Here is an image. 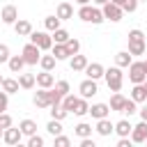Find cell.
I'll use <instances>...</instances> for the list:
<instances>
[{"label":"cell","instance_id":"1","mask_svg":"<svg viewBox=\"0 0 147 147\" xmlns=\"http://www.w3.org/2000/svg\"><path fill=\"white\" fill-rule=\"evenodd\" d=\"M78 18L85 21V23H94V25H99V23L106 21V18H103V11H101L99 7H90V5H80Z\"/></svg>","mask_w":147,"mask_h":147},{"label":"cell","instance_id":"2","mask_svg":"<svg viewBox=\"0 0 147 147\" xmlns=\"http://www.w3.org/2000/svg\"><path fill=\"white\" fill-rule=\"evenodd\" d=\"M145 34H142V30H138V28H133V30H129V53L131 55H142L145 53Z\"/></svg>","mask_w":147,"mask_h":147},{"label":"cell","instance_id":"3","mask_svg":"<svg viewBox=\"0 0 147 147\" xmlns=\"http://www.w3.org/2000/svg\"><path fill=\"white\" fill-rule=\"evenodd\" d=\"M103 76H106V83H108V90L110 92H119L122 90V83H124V74H122V67H110V69H106L103 71Z\"/></svg>","mask_w":147,"mask_h":147},{"label":"cell","instance_id":"4","mask_svg":"<svg viewBox=\"0 0 147 147\" xmlns=\"http://www.w3.org/2000/svg\"><path fill=\"white\" fill-rule=\"evenodd\" d=\"M28 37H30V41H32L34 46H39L41 51H51V46H53V37H51L48 32H44V30H32Z\"/></svg>","mask_w":147,"mask_h":147},{"label":"cell","instance_id":"5","mask_svg":"<svg viewBox=\"0 0 147 147\" xmlns=\"http://www.w3.org/2000/svg\"><path fill=\"white\" fill-rule=\"evenodd\" d=\"M101 11H103V18H106V21H110V23H117V21H122V16H124L122 7L113 5L110 0H108L106 5H101Z\"/></svg>","mask_w":147,"mask_h":147},{"label":"cell","instance_id":"6","mask_svg":"<svg viewBox=\"0 0 147 147\" xmlns=\"http://www.w3.org/2000/svg\"><path fill=\"white\" fill-rule=\"evenodd\" d=\"M21 55H23L25 64H37V62H39V57H41V48H39V46H34V44L30 41V44H25V46H23Z\"/></svg>","mask_w":147,"mask_h":147},{"label":"cell","instance_id":"7","mask_svg":"<svg viewBox=\"0 0 147 147\" xmlns=\"http://www.w3.org/2000/svg\"><path fill=\"white\" fill-rule=\"evenodd\" d=\"M145 78H147V74H145L142 62H131V64H129V80L136 85V83H142Z\"/></svg>","mask_w":147,"mask_h":147},{"label":"cell","instance_id":"8","mask_svg":"<svg viewBox=\"0 0 147 147\" xmlns=\"http://www.w3.org/2000/svg\"><path fill=\"white\" fill-rule=\"evenodd\" d=\"M131 142H138V145H142L145 140H147V122L145 119H140V124H136L133 129H131Z\"/></svg>","mask_w":147,"mask_h":147},{"label":"cell","instance_id":"9","mask_svg":"<svg viewBox=\"0 0 147 147\" xmlns=\"http://www.w3.org/2000/svg\"><path fill=\"white\" fill-rule=\"evenodd\" d=\"M78 92H80V96H83V99H92V96L99 92V87H96V80H92V78H85V80L78 85Z\"/></svg>","mask_w":147,"mask_h":147},{"label":"cell","instance_id":"10","mask_svg":"<svg viewBox=\"0 0 147 147\" xmlns=\"http://www.w3.org/2000/svg\"><path fill=\"white\" fill-rule=\"evenodd\" d=\"M2 140H5L7 145H18V142L23 140V133H21V129H14V124H11L9 129L2 131Z\"/></svg>","mask_w":147,"mask_h":147},{"label":"cell","instance_id":"11","mask_svg":"<svg viewBox=\"0 0 147 147\" xmlns=\"http://www.w3.org/2000/svg\"><path fill=\"white\" fill-rule=\"evenodd\" d=\"M0 18H2V23H5V25H14V23H16V18H18V9H16L14 5H7V7H2Z\"/></svg>","mask_w":147,"mask_h":147},{"label":"cell","instance_id":"12","mask_svg":"<svg viewBox=\"0 0 147 147\" xmlns=\"http://www.w3.org/2000/svg\"><path fill=\"white\" fill-rule=\"evenodd\" d=\"M83 71H85V76H87V78L99 80V78H103V71H106V69H103V64H99V62H92V64L87 62V67H85Z\"/></svg>","mask_w":147,"mask_h":147},{"label":"cell","instance_id":"13","mask_svg":"<svg viewBox=\"0 0 147 147\" xmlns=\"http://www.w3.org/2000/svg\"><path fill=\"white\" fill-rule=\"evenodd\" d=\"M32 103H34L37 108H51L48 90H46V87H39V92H34V96H32Z\"/></svg>","mask_w":147,"mask_h":147},{"label":"cell","instance_id":"14","mask_svg":"<svg viewBox=\"0 0 147 147\" xmlns=\"http://www.w3.org/2000/svg\"><path fill=\"white\" fill-rule=\"evenodd\" d=\"M55 16L60 21H67V18H74V5L71 2H60L57 9H55Z\"/></svg>","mask_w":147,"mask_h":147},{"label":"cell","instance_id":"15","mask_svg":"<svg viewBox=\"0 0 147 147\" xmlns=\"http://www.w3.org/2000/svg\"><path fill=\"white\" fill-rule=\"evenodd\" d=\"M87 113H90L94 119H101V117H108V113H110V106H108V103H92Z\"/></svg>","mask_w":147,"mask_h":147},{"label":"cell","instance_id":"16","mask_svg":"<svg viewBox=\"0 0 147 147\" xmlns=\"http://www.w3.org/2000/svg\"><path fill=\"white\" fill-rule=\"evenodd\" d=\"M94 129H96V133H99V136H103V138H106V136H110V133H113L115 124H113L108 117H101V119H96V126H94Z\"/></svg>","mask_w":147,"mask_h":147},{"label":"cell","instance_id":"17","mask_svg":"<svg viewBox=\"0 0 147 147\" xmlns=\"http://www.w3.org/2000/svg\"><path fill=\"white\" fill-rule=\"evenodd\" d=\"M14 32H16L18 37H28V34L32 32V23L25 21V18H16V23H14Z\"/></svg>","mask_w":147,"mask_h":147},{"label":"cell","instance_id":"18","mask_svg":"<svg viewBox=\"0 0 147 147\" xmlns=\"http://www.w3.org/2000/svg\"><path fill=\"white\" fill-rule=\"evenodd\" d=\"M34 83L39 85V87H53V83H55V76L51 74V71H41V74H37L34 76Z\"/></svg>","mask_w":147,"mask_h":147},{"label":"cell","instance_id":"19","mask_svg":"<svg viewBox=\"0 0 147 147\" xmlns=\"http://www.w3.org/2000/svg\"><path fill=\"white\" fill-rule=\"evenodd\" d=\"M7 64H9V71L11 74H21V69L25 67V60H23V55H9Z\"/></svg>","mask_w":147,"mask_h":147},{"label":"cell","instance_id":"20","mask_svg":"<svg viewBox=\"0 0 147 147\" xmlns=\"http://www.w3.org/2000/svg\"><path fill=\"white\" fill-rule=\"evenodd\" d=\"M69 67H71L74 71H83V69L87 67V57H85V55H80V53H76V55H71V57H69Z\"/></svg>","mask_w":147,"mask_h":147},{"label":"cell","instance_id":"21","mask_svg":"<svg viewBox=\"0 0 147 147\" xmlns=\"http://www.w3.org/2000/svg\"><path fill=\"white\" fill-rule=\"evenodd\" d=\"M51 53H53V57H55L57 62H60V60H69V57H71L64 44H53V46H51Z\"/></svg>","mask_w":147,"mask_h":147},{"label":"cell","instance_id":"22","mask_svg":"<svg viewBox=\"0 0 147 147\" xmlns=\"http://www.w3.org/2000/svg\"><path fill=\"white\" fill-rule=\"evenodd\" d=\"M131 99H133L136 103H145V101H147V92H145L142 83H136V85H133V90H131Z\"/></svg>","mask_w":147,"mask_h":147},{"label":"cell","instance_id":"23","mask_svg":"<svg viewBox=\"0 0 147 147\" xmlns=\"http://www.w3.org/2000/svg\"><path fill=\"white\" fill-rule=\"evenodd\" d=\"M131 129H133V124H131L129 119H119V122L115 124V129H113V131H115L119 138H124V136H129V133H131Z\"/></svg>","mask_w":147,"mask_h":147},{"label":"cell","instance_id":"24","mask_svg":"<svg viewBox=\"0 0 147 147\" xmlns=\"http://www.w3.org/2000/svg\"><path fill=\"white\" fill-rule=\"evenodd\" d=\"M131 62H133V55H131L129 51H119V53L115 55V64H117V67H122V69H124V67H129Z\"/></svg>","mask_w":147,"mask_h":147},{"label":"cell","instance_id":"25","mask_svg":"<svg viewBox=\"0 0 147 147\" xmlns=\"http://www.w3.org/2000/svg\"><path fill=\"white\" fill-rule=\"evenodd\" d=\"M124 101H126V96L124 94H119V92H115L113 96H110V110H117V113H122V108H124Z\"/></svg>","mask_w":147,"mask_h":147},{"label":"cell","instance_id":"26","mask_svg":"<svg viewBox=\"0 0 147 147\" xmlns=\"http://www.w3.org/2000/svg\"><path fill=\"white\" fill-rule=\"evenodd\" d=\"M18 129H21V133H23V136H28V138H30L32 133H37V122H34V119H23V122L18 124Z\"/></svg>","mask_w":147,"mask_h":147},{"label":"cell","instance_id":"27","mask_svg":"<svg viewBox=\"0 0 147 147\" xmlns=\"http://www.w3.org/2000/svg\"><path fill=\"white\" fill-rule=\"evenodd\" d=\"M87 110H90V103H87V99H83V96H78V101H76V106H74V115H78V117H83V115H87Z\"/></svg>","mask_w":147,"mask_h":147},{"label":"cell","instance_id":"28","mask_svg":"<svg viewBox=\"0 0 147 147\" xmlns=\"http://www.w3.org/2000/svg\"><path fill=\"white\" fill-rule=\"evenodd\" d=\"M55 62H57V60L53 57V53H51V55H41V57H39V64H41V69H44V71H53V69H55Z\"/></svg>","mask_w":147,"mask_h":147},{"label":"cell","instance_id":"29","mask_svg":"<svg viewBox=\"0 0 147 147\" xmlns=\"http://www.w3.org/2000/svg\"><path fill=\"white\" fill-rule=\"evenodd\" d=\"M18 87L32 90V87H34V76H32V74H21V76H18Z\"/></svg>","mask_w":147,"mask_h":147},{"label":"cell","instance_id":"30","mask_svg":"<svg viewBox=\"0 0 147 147\" xmlns=\"http://www.w3.org/2000/svg\"><path fill=\"white\" fill-rule=\"evenodd\" d=\"M7 94H16L18 92V80H14V78H2V85H0Z\"/></svg>","mask_w":147,"mask_h":147},{"label":"cell","instance_id":"31","mask_svg":"<svg viewBox=\"0 0 147 147\" xmlns=\"http://www.w3.org/2000/svg\"><path fill=\"white\" fill-rule=\"evenodd\" d=\"M51 37H53V44H64V41L69 39V32H67L64 28H57V30L51 32Z\"/></svg>","mask_w":147,"mask_h":147},{"label":"cell","instance_id":"32","mask_svg":"<svg viewBox=\"0 0 147 147\" xmlns=\"http://www.w3.org/2000/svg\"><path fill=\"white\" fill-rule=\"evenodd\" d=\"M76 101H78V96H74V94H69V92H67V94L62 96V101H60V103H62V108H64L67 113H71V110H74V106H76Z\"/></svg>","mask_w":147,"mask_h":147},{"label":"cell","instance_id":"33","mask_svg":"<svg viewBox=\"0 0 147 147\" xmlns=\"http://www.w3.org/2000/svg\"><path fill=\"white\" fill-rule=\"evenodd\" d=\"M67 115H69V113L62 108V103H53V106H51V117H53V119H60V122H62Z\"/></svg>","mask_w":147,"mask_h":147},{"label":"cell","instance_id":"34","mask_svg":"<svg viewBox=\"0 0 147 147\" xmlns=\"http://www.w3.org/2000/svg\"><path fill=\"white\" fill-rule=\"evenodd\" d=\"M46 131H48L51 136H57V133H62V122H60V119H53V117H51V122L46 124Z\"/></svg>","mask_w":147,"mask_h":147},{"label":"cell","instance_id":"35","mask_svg":"<svg viewBox=\"0 0 147 147\" xmlns=\"http://www.w3.org/2000/svg\"><path fill=\"white\" fill-rule=\"evenodd\" d=\"M76 136L78 138H87V136H92V126L90 124H85V122H80V124H76Z\"/></svg>","mask_w":147,"mask_h":147},{"label":"cell","instance_id":"36","mask_svg":"<svg viewBox=\"0 0 147 147\" xmlns=\"http://www.w3.org/2000/svg\"><path fill=\"white\" fill-rule=\"evenodd\" d=\"M44 28H46L48 32L57 30V28H60V18H57V16H46V18H44Z\"/></svg>","mask_w":147,"mask_h":147},{"label":"cell","instance_id":"37","mask_svg":"<svg viewBox=\"0 0 147 147\" xmlns=\"http://www.w3.org/2000/svg\"><path fill=\"white\" fill-rule=\"evenodd\" d=\"M64 46H67L69 55H76V53L80 51V41H78V39H74V37H69V39L64 41Z\"/></svg>","mask_w":147,"mask_h":147},{"label":"cell","instance_id":"38","mask_svg":"<svg viewBox=\"0 0 147 147\" xmlns=\"http://www.w3.org/2000/svg\"><path fill=\"white\" fill-rule=\"evenodd\" d=\"M122 113H124V115H129V117H131V115H136V113H138V103H136L133 99H126V101H124Z\"/></svg>","mask_w":147,"mask_h":147},{"label":"cell","instance_id":"39","mask_svg":"<svg viewBox=\"0 0 147 147\" xmlns=\"http://www.w3.org/2000/svg\"><path fill=\"white\" fill-rule=\"evenodd\" d=\"M53 90L60 92V94L64 96V94L69 92V83H67V80H55V83H53Z\"/></svg>","mask_w":147,"mask_h":147},{"label":"cell","instance_id":"40","mask_svg":"<svg viewBox=\"0 0 147 147\" xmlns=\"http://www.w3.org/2000/svg\"><path fill=\"white\" fill-rule=\"evenodd\" d=\"M11 124H14L11 115H7V110H5V113H0V129H9Z\"/></svg>","mask_w":147,"mask_h":147},{"label":"cell","instance_id":"41","mask_svg":"<svg viewBox=\"0 0 147 147\" xmlns=\"http://www.w3.org/2000/svg\"><path fill=\"white\" fill-rule=\"evenodd\" d=\"M28 147H44V138L37 136V133H32L30 140H28Z\"/></svg>","mask_w":147,"mask_h":147},{"label":"cell","instance_id":"42","mask_svg":"<svg viewBox=\"0 0 147 147\" xmlns=\"http://www.w3.org/2000/svg\"><path fill=\"white\" fill-rule=\"evenodd\" d=\"M55 138V147H69L71 145V140L67 138V136H62V133H57V136H53Z\"/></svg>","mask_w":147,"mask_h":147},{"label":"cell","instance_id":"43","mask_svg":"<svg viewBox=\"0 0 147 147\" xmlns=\"http://www.w3.org/2000/svg\"><path fill=\"white\" fill-rule=\"evenodd\" d=\"M138 9V0H126L124 5H122V11H129V14H133Z\"/></svg>","mask_w":147,"mask_h":147},{"label":"cell","instance_id":"44","mask_svg":"<svg viewBox=\"0 0 147 147\" xmlns=\"http://www.w3.org/2000/svg\"><path fill=\"white\" fill-rule=\"evenodd\" d=\"M7 106H9V94L2 90V92H0V113H5V110H7Z\"/></svg>","mask_w":147,"mask_h":147},{"label":"cell","instance_id":"45","mask_svg":"<svg viewBox=\"0 0 147 147\" xmlns=\"http://www.w3.org/2000/svg\"><path fill=\"white\" fill-rule=\"evenodd\" d=\"M9 60V46L7 44H0V64Z\"/></svg>","mask_w":147,"mask_h":147},{"label":"cell","instance_id":"46","mask_svg":"<svg viewBox=\"0 0 147 147\" xmlns=\"http://www.w3.org/2000/svg\"><path fill=\"white\" fill-rule=\"evenodd\" d=\"M138 113H140V119H145V122H147V103H145V106H142Z\"/></svg>","mask_w":147,"mask_h":147},{"label":"cell","instance_id":"47","mask_svg":"<svg viewBox=\"0 0 147 147\" xmlns=\"http://www.w3.org/2000/svg\"><path fill=\"white\" fill-rule=\"evenodd\" d=\"M110 2H113V5H117V7H122V5L126 2V0H110Z\"/></svg>","mask_w":147,"mask_h":147},{"label":"cell","instance_id":"48","mask_svg":"<svg viewBox=\"0 0 147 147\" xmlns=\"http://www.w3.org/2000/svg\"><path fill=\"white\" fill-rule=\"evenodd\" d=\"M92 2H94V5H99V7H101V5H106V2H108V0H92Z\"/></svg>","mask_w":147,"mask_h":147},{"label":"cell","instance_id":"49","mask_svg":"<svg viewBox=\"0 0 147 147\" xmlns=\"http://www.w3.org/2000/svg\"><path fill=\"white\" fill-rule=\"evenodd\" d=\"M78 5H90V0H76Z\"/></svg>","mask_w":147,"mask_h":147},{"label":"cell","instance_id":"50","mask_svg":"<svg viewBox=\"0 0 147 147\" xmlns=\"http://www.w3.org/2000/svg\"><path fill=\"white\" fill-rule=\"evenodd\" d=\"M142 87H145V92H147V78H145V80H142Z\"/></svg>","mask_w":147,"mask_h":147},{"label":"cell","instance_id":"51","mask_svg":"<svg viewBox=\"0 0 147 147\" xmlns=\"http://www.w3.org/2000/svg\"><path fill=\"white\" fill-rule=\"evenodd\" d=\"M142 67H145V74H147V60H142Z\"/></svg>","mask_w":147,"mask_h":147},{"label":"cell","instance_id":"52","mask_svg":"<svg viewBox=\"0 0 147 147\" xmlns=\"http://www.w3.org/2000/svg\"><path fill=\"white\" fill-rule=\"evenodd\" d=\"M2 131H5V129H0V140H2Z\"/></svg>","mask_w":147,"mask_h":147},{"label":"cell","instance_id":"53","mask_svg":"<svg viewBox=\"0 0 147 147\" xmlns=\"http://www.w3.org/2000/svg\"><path fill=\"white\" fill-rule=\"evenodd\" d=\"M0 85H2V76H0Z\"/></svg>","mask_w":147,"mask_h":147},{"label":"cell","instance_id":"54","mask_svg":"<svg viewBox=\"0 0 147 147\" xmlns=\"http://www.w3.org/2000/svg\"><path fill=\"white\" fill-rule=\"evenodd\" d=\"M145 142H147V140H145Z\"/></svg>","mask_w":147,"mask_h":147}]
</instances>
